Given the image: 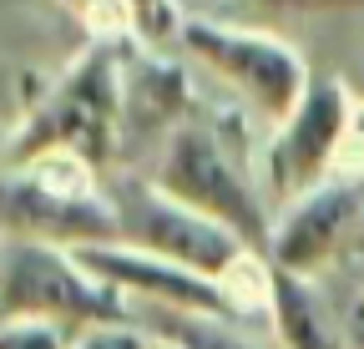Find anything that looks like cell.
<instances>
[{
    "label": "cell",
    "instance_id": "obj_1",
    "mask_svg": "<svg viewBox=\"0 0 364 349\" xmlns=\"http://www.w3.org/2000/svg\"><path fill=\"white\" fill-rule=\"evenodd\" d=\"M122 46L127 41H102L97 36L56 81H46L36 92V102L21 112V127L11 132L6 162H31L41 152H76L91 167L112 172V162L127 147V127H122Z\"/></svg>",
    "mask_w": 364,
    "mask_h": 349
},
{
    "label": "cell",
    "instance_id": "obj_12",
    "mask_svg": "<svg viewBox=\"0 0 364 349\" xmlns=\"http://www.w3.org/2000/svg\"><path fill=\"white\" fill-rule=\"evenodd\" d=\"M152 329L177 339L182 349H258L238 334V324L213 319V314H182V309H152Z\"/></svg>",
    "mask_w": 364,
    "mask_h": 349
},
{
    "label": "cell",
    "instance_id": "obj_8",
    "mask_svg": "<svg viewBox=\"0 0 364 349\" xmlns=\"http://www.w3.org/2000/svg\"><path fill=\"white\" fill-rule=\"evenodd\" d=\"M364 228V172H329L318 188L299 193L284 218H273L268 264L318 274L339 264Z\"/></svg>",
    "mask_w": 364,
    "mask_h": 349
},
{
    "label": "cell",
    "instance_id": "obj_7",
    "mask_svg": "<svg viewBox=\"0 0 364 349\" xmlns=\"http://www.w3.org/2000/svg\"><path fill=\"white\" fill-rule=\"evenodd\" d=\"M112 198H117V218H122V238L147 253L172 258L182 269L223 279L243 253H253L233 228H223L218 218L167 198L157 183H122Z\"/></svg>",
    "mask_w": 364,
    "mask_h": 349
},
{
    "label": "cell",
    "instance_id": "obj_10",
    "mask_svg": "<svg viewBox=\"0 0 364 349\" xmlns=\"http://www.w3.org/2000/svg\"><path fill=\"white\" fill-rule=\"evenodd\" d=\"M193 81L182 66L162 61L147 51V41H127L122 46V127H127V147L157 137L167 142V132L177 122L193 117Z\"/></svg>",
    "mask_w": 364,
    "mask_h": 349
},
{
    "label": "cell",
    "instance_id": "obj_17",
    "mask_svg": "<svg viewBox=\"0 0 364 349\" xmlns=\"http://www.w3.org/2000/svg\"><path fill=\"white\" fill-rule=\"evenodd\" d=\"M273 11H359L364 0H263Z\"/></svg>",
    "mask_w": 364,
    "mask_h": 349
},
{
    "label": "cell",
    "instance_id": "obj_14",
    "mask_svg": "<svg viewBox=\"0 0 364 349\" xmlns=\"http://www.w3.org/2000/svg\"><path fill=\"white\" fill-rule=\"evenodd\" d=\"M76 349H162V334L136 324V319H112V324H91L76 334Z\"/></svg>",
    "mask_w": 364,
    "mask_h": 349
},
{
    "label": "cell",
    "instance_id": "obj_16",
    "mask_svg": "<svg viewBox=\"0 0 364 349\" xmlns=\"http://www.w3.org/2000/svg\"><path fill=\"white\" fill-rule=\"evenodd\" d=\"M339 314H344V334H349V349H364V289H359V294H354V299L344 304Z\"/></svg>",
    "mask_w": 364,
    "mask_h": 349
},
{
    "label": "cell",
    "instance_id": "obj_19",
    "mask_svg": "<svg viewBox=\"0 0 364 349\" xmlns=\"http://www.w3.org/2000/svg\"><path fill=\"white\" fill-rule=\"evenodd\" d=\"M344 86H349V92H354V97H364V61H359V66H354V71L344 76Z\"/></svg>",
    "mask_w": 364,
    "mask_h": 349
},
{
    "label": "cell",
    "instance_id": "obj_9",
    "mask_svg": "<svg viewBox=\"0 0 364 349\" xmlns=\"http://www.w3.org/2000/svg\"><path fill=\"white\" fill-rule=\"evenodd\" d=\"M76 258L107 279L117 294H127L132 304H147V309H182V314H213V319H228L238 324L233 314V294H228L223 279H208L198 269H182L162 253H147L127 238H112V243H81Z\"/></svg>",
    "mask_w": 364,
    "mask_h": 349
},
{
    "label": "cell",
    "instance_id": "obj_20",
    "mask_svg": "<svg viewBox=\"0 0 364 349\" xmlns=\"http://www.w3.org/2000/svg\"><path fill=\"white\" fill-rule=\"evenodd\" d=\"M359 289H364V264H359Z\"/></svg>",
    "mask_w": 364,
    "mask_h": 349
},
{
    "label": "cell",
    "instance_id": "obj_18",
    "mask_svg": "<svg viewBox=\"0 0 364 349\" xmlns=\"http://www.w3.org/2000/svg\"><path fill=\"white\" fill-rule=\"evenodd\" d=\"M344 147L359 152V172H364V97H354V112H349V142H344Z\"/></svg>",
    "mask_w": 364,
    "mask_h": 349
},
{
    "label": "cell",
    "instance_id": "obj_21",
    "mask_svg": "<svg viewBox=\"0 0 364 349\" xmlns=\"http://www.w3.org/2000/svg\"><path fill=\"white\" fill-rule=\"evenodd\" d=\"M0 248H6V233H0Z\"/></svg>",
    "mask_w": 364,
    "mask_h": 349
},
{
    "label": "cell",
    "instance_id": "obj_2",
    "mask_svg": "<svg viewBox=\"0 0 364 349\" xmlns=\"http://www.w3.org/2000/svg\"><path fill=\"white\" fill-rule=\"evenodd\" d=\"M0 233L6 243L31 238L61 248L122 238L107 172L76 152H41L31 162H6L0 167Z\"/></svg>",
    "mask_w": 364,
    "mask_h": 349
},
{
    "label": "cell",
    "instance_id": "obj_6",
    "mask_svg": "<svg viewBox=\"0 0 364 349\" xmlns=\"http://www.w3.org/2000/svg\"><path fill=\"white\" fill-rule=\"evenodd\" d=\"M349 112H354V92L344 86V76L314 81L304 102L284 122H273V137L263 142V188L294 203L299 193L318 188L329 172H339L349 142Z\"/></svg>",
    "mask_w": 364,
    "mask_h": 349
},
{
    "label": "cell",
    "instance_id": "obj_13",
    "mask_svg": "<svg viewBox=\"0 0 364 349\" xmlns=\"http://www.w3.org/2000/svg\"><path fill=\"white\" fill-rule=\"evenodd\" d=\"M0 349H76V329L31 314H0Z\"/></svg>",
    "mask_w": 364,
    "mask_h": 349
},
{
    "label": "cell",
    "instance_id": "obj_5",
    "mask_svg": "<svg viewBox=\"0 0 364 349\" xmlns=\"http://www.w3.org/2000/svg\"><path fill=\"white\" fill-rule=\"evenodd\" d=\"M177 46L268 122H284L314 86L304 56L268 31L228 26V21H208V16H182Z\"/></svg>",
    "mask_w": 364,
    "mask_h": 349
},
{
    "label": "cell",
    "instance_id": "obj_3",
    "mask_svg": "<svg viewBox=\"0 0 364 349\" xmlns=\"http://www.w3.org/2000/svg\"><path fill=\"white\" fill-rule=\"evenodd\" d=\"M152 183L167 198L218 218L223 228H233L253 253H268L273 218H268V203L253 183V172L243 167V157H233L228 137L213 122H203L198 112L167 132L157 167H152Z\"/></svg>",
    "mask_w": 364,
    "mask_h": 349
},
{
    "label": "cell",
    "instance_id": "obj_11",
    "mask_svg": "<svg viewBox=\"0 0 364 349\" xmlns=\"http://www.w3.org/2000/svg\"><path fill=\"white\" fill-rule=\"evenodd\" d=\"M268 324L284 349H349L344 314L329 309L318 294L314 274H294L273 264V299H268Z\"/></svg>",
    "mask_w": 364,
    "mask_h": 349
},
{
    "label": "cell",
    "instance_id": "obj_4",
    "mask_svg": "<svg viewBox=\"0 0 364 349\" xmlns=\"http://www.w3.org/2000/svg\"><path fill=\"white\" fill-rule=\"evenodd\" d=\"M0 314L51 319V324H66L76 334L91 324L136 319L132 299L91 274L76 258V248L31 243V238H16L0 248Z\"/></svg>",
    "mask_w": 364,
    "mask_h": 349
},
{
    "label": "cell",
    "instance_id": "obj_15",
    "mask_svg": "<svg viewBox=\"0 0 364 349\" xmlns=\"http://www.w3.org/2000/svg\"><path fill=\"white\" fill-rule=\"evenodd\" d=\"M122 6L132 11V26H136V36H142L147 46H157V41H177V31H182L177 0H122Z\"/></svg>",
    "mask_w": 364,
    "mask_h": 349
}]
</instances>
